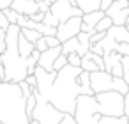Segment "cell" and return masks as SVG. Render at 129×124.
<instances>
[{"label":"cell","mask_w":129,"mask_h":124,"mask_svg":"<svg viewBox=\"0 0 129 124\" xmlns=\"http://www.w3.org/2000/svg\"><path fill=\"white\" fill-rule=\"evenodd\" d=\"M80 67L83 69V71H87V73H94V71H101L99 69V66L94 62V59L90 57V52H87L83 57H81V64H80Z\"/></svg>","instance_id":"obj_16"},{"label":"cell","mask_w":129,"mask_h":124,"mask_svg":"<svg viewBox=\"0 0 129 124\" xmlns=\"http://www.w3.org/2000/svg\"><path fill=\"white\" fill-rule=\"evenodd\" d=\"M20 87H21V92H23V96H25V97L32 96V94H34V90H36V89H34V87H30L25 80H23V82H20Z\"/></svg>","instance_id":"obj_25"},{"label":"cell","mask_w":129,"mask_h":124,"mask_svg":"<svg viewBox=\"0 0 129 124\" xmlns=\"http://www.w3.org/2000/svg\"><path fill=\"white\" fill-rule=\"evenodd\" d=\"M103 59H104V71H108V73H110V69H111L117 62H120V60H122V55H120L118 52H110V53H106Z\"/></svg>","instance_id":"obj_17"},{"label":"cell","mask_w":129,"mask_h":124,"mask_svg":"<svg viewBox=\"0 0 129 124\" xmlns=\"http://www.w3.org/2000/svg\"><path fill=\"white\" fill-rule=\"evenodd\" d=\"M18 50H20V55L23 57V59H28L30 57V53L36 50V44L34 43H30L21 32H20V37H18Z\"/></svg>","instance_id":"obj_14"},{"label":"cell","mask_w":129,"mask_h":124,"mask_svg":"<svg viewBox=\"0 0 129 124\" xmlns=\"http://www.w3.org/2000/svg\"><path fill=\"white\" fill-rule=\"evenodd\" d=\"M4 14L7 16V20H9V23H11V25H16V23H18V18H20V14H18L14 9L7 7V9H4Z\"/></svg>","instance_id":"obj_22"},{"label":"cell","mask_w":129,"mask_h":124,"mask_svg":"<svg viewBox=\"0 0 129 124\" xmlns=\"http://www.w3.org/2000/svg\"><path fill=\"white\" fill-rule=\"evenodd\" d=\"M104 16H106V13L101 11V9H99V11H94V13L83 14V16H81V21H83V23H81V32H87V34L92 36V34L95 32V25H97Z\"/></svg>","instance_id":"obj_11"},{"label":"cell","mask_w":129,"mask_h":124,"mask_svg":"<svg viewBox=\"0 0 129 124\" xmlns=\"http://www.w3.org/2000/svg\"><path fill=\"white\" fill-rule=\"evenodd\" d=\"M81 23H83L81 21V16H74V18L60 23L57 27V37H58V41L60 43H66V41L76 37L81 32Z\"/></svg>","instance_id":"obj_7"},{"label":"cell","mask_w":129,"mask_h":124,"mask_svg":"<svg viewBox=\"0 0 129 124\" xmlns=\"http://www.w3.org/2000/svg\"><path fill=\"white\" fill-rule=\"evenodd\" d=\"M34 2H41V0H34Z\"/></svg>","instance_id":"obj_41"},{"label":"cell","mask_w":129,"mask_h":124,"mask_svg":"<svg viewBox=\"0 0 129 124\" xmlns=\"http://www.w3.org/2000/svg\"><path fill=\"white\" fill-rule=\"evenodd\" d=\"M66 66H67V55L60 53V55L57 57L55 64H53V71H60V69H64Z\"/></svg>","instance_id":"obj_21"},{"label":"cell","mask_w":129,"mask_h":124,"mask_svg":"<svg viewBox=\"0 0 129 124\" xmlns=\"http://www.w3.org/2000/svg\"><path fill=\"white\" fill-rule=\"evenodd\" d=\"M21 29L18 25H9L6 32V52L0 55V62L6 69V80L20 83L28 76V59H23L18 50V37Z\"/></svg>","instance_id":"obj_3"},{"label":"cell","mask_w":129,"mask_h":124,"mask_svg":"<svg viewBox=\"0 0 129 124\" xmlns=\"http://www.w3.org/2000/svg\"><path fill=\"white\" fill-rule=\"evenodd\" d=\"M46 2H48V4H50V6H51V4H53V2H57V0H46Z\"/></svg>","instance_id":"obj_40"},{"label":"cell","mask_w":129,"mask_h":124,"mask_svg":"<svg viewBox=\"0 0 129 124\" xmlns=\"http://www.w3.org/2000/svg\"><path fill=\"white\" fill-rule=\"evenodd\" d=\"M104 13H106V16L111 18L113 25H125V21L129 18V2L127 0H115Z\"/></svg>","instance_id":"obj_8"},{"label":"cell","mask_w":129,"mask_h":124,"mask_svg":"<svg viewBox=\"0 0 129 124\" xmlns=\"http://www.w3.org/2000/svg\"><path fill=\"white\" fill-rule=\"evenodd\" d=\"M113 2H115V0H101V9H103V11H106Z\"/></svg>","instance_id":"obj_36"},{"label":"cell","mask_w":129,"mask_h":124,"mask_svg":"<svg viewBox=\"0 0 129 124\" xmlns=\"http://www.w3.org/2000/svg\"><path fill=\"white\" fill-rule=\"evenodd\" d=\"M83 2H85V0H74V4H76L78 7H81V6H83Z\"/></svg>","instance_id":"obj_38"},{"label":"cell","mask_w":129,"mask_h":124,"mask_svg":"<svg viewBox=\"0 0 129 124\" xmlns=\"http://www.w3.org/2000/svg\"><path fill=\"white\" fill-rule=\"evenodd\" d=\"M125 29L129 30V18H127V21H125Z\"/></svg>","instance_id":"obj_39"},{"label":"cell","mask_w":129,"mask_h":124,"mask_svg":"<svg viewBox=\"0 0 129 124\" xmlns=\"http://www.w3.org/2000/svg\"><path fill=\"white\" fill-rule=\"evenodd\" d=\"M90 87H92L94 94L113 90V75H110L108 71H94V73H90Z\"/></svg>","instance_id":"obj_9"},{"label":"cell","mask_w":129,"mask_h":124,"mask_svg":"<svg viewBox=\"0 0 129 124\" xmlns=\"http://www.w3.org/2000/svg\"><path fill=\"white\" fill-rule=\"evenodd\" d=\"M11 9H14L18 14L30 18L32 14L39 13V2H34V0H13Z\"/></svg>","instance_id":"obj_12"},{"label":"cell","mask_w":129,"mask_h":124,"mask_svg":"<svg viewBox=\"0 0 129 124\" xmlns=\"http://www.w3.org/2000/svg\"><path fill=\"white\" fill-rule=\"evenodd\" d=\"M99 44H101V48H103L104 55H106V53H110V52H117V46H118V43H117L115 39H111L108 34H106V37H104ZM104 55H103V57H104Z\"/></svg>","instance_id":"obj_18"},{"label":"cell","mask_w":129,"mask_h":124,"mask_svg":"<svg viewBox=\"0 0 129 124\" xmlns=\"http://www.w3.org/2000/svg\"><path fill=\"white\" fill-rule=\"evenodd\" d=\"M50 13L58 20V23H64L74 16H83L81 9L74 4V0H57L50 6Z\"/></svg>","instance_id":"obj_6"},{"label":"cell","mask_w":129,"mask_h":124,"mask_svg":"<svg viewBox=\"0 0 129 124\" xmlns=\"http://www.w3.org/2000/svg\"><path fill=\"white\" fill-rule=\"evenodd\" d=\"M95 96V103H97V112L101 115H108V117H124V94H118L115 90H108V92H99L94 94Z\"/></svg>","instance_id":"obj_5"},{"label":"cell","mask_w":129,"mask_h":124,"mask_svg":"<svg viewBox=\"0 0 129 124\" xmlns=\"http://www.w3.org/2000/svg\"><path fill=\"white\" fill-rule=\"evenodd\" d=\"M67 64H69V66H74V67H80L81 57H80L78 53H69V55H67Z\"/></svg>","instance_id":"obj_24"},{"label":"cell","mask_w":129,"mask_h":124,"mask_svg":"<svg viewBox=\"0 0 129 124\" xmlns=\"http://www.w3.org/2000/svg\"><path fill=\"white\" fill-rule=\"evenodd\" d=\"M30 20H32V21H37V23H43V21H44V13H41V11H39V13L32 14V16H30Z\"/></svg>","instance_id":"obj_33"},{"label":"cell","mask_w":129,"mask_h":124,"mask_svg":"<svg viewBox=\"0 0 129 124\" xmlns=\"http://www.w3.org/2000/svg\"><path fill=\"white\" fill-rule=\"evenodd\" d=\"M62 53V44L60 46H55V48H48V50H44L43 53H41V57H39V62H37V66L39 67H43L44 71H53V64H55V60H57V57Z\"/></svg>","instance_id":"obj_10"},{"label":"cell","mask_w":129,"mask_h":124,"mask_svg":"<svg viewBox=\"0 0 129 124\" xmlns=\"http://www.w3.org/2000/svg\"><path fill=\"white\" fill-rule=\"evenodd\" d=\"M110 75H113V76H120L122 78V75H124V67H122V62H117L111 69H110Z\"/></svg>","instance_id":"obj_27"},{"label":"cell","mask_w":129,"mask_h":124,"mask_svg":"<svg viewBox=\"0 0 129 124\" xmlns=\"http://www.w3.org/2000/svg\"><path fill=\"white\" fill-rule=\"evenodd\" d=\"M74 119L78 124H129L127 117H108L101 115L97 112V103L95 96H87L80 94L76 99V110H74Z\"/></svg>","instance_id":"obj_4"},{"label":"cell","mask_w":129,"mask_h":124,"mask_svg":"<svg viewBox=\"0 0 129 124\" xmlns=\"http://www.w3.org/2000/svg\"><path fill=\"white\" fill-rule=\"evenodd\" d=\"M104 37H106V32H94V34L90 36V43H92V44H97V43H101Z\"/></svg>","instance_id":"obj_28"},{"label":"cell","mask_w":129,"mask_h":124,"mask_svg":"<svg viewBox=\"0 0 129 124\" xmlns=\"http://www.w3.org/2000/svg\"><path fill=\"white\" fill-rule=\"evenodd\" d=\"M127 2H129V0H127Z\"/></svg>","instance_id":"obj_42"},{"label":"cell","mask_w":129,"mask_h":124,"mask_svg":"<svg viewBox=\"0 0 129 124\" xmlns=\"http://www.w3.org/2000/svg\"><path fill=\"white\" fill-rule=\"evenodd\" d=\"M44 39H46L48 48H55V46H60V44H62V43L58 41V37H57V36H44Z\"/></svg>","instance_id":"obj_26"},{"label":"cell","mask_w":129,"mask_h":124,"mask_svg":"<svg viewBox=\"0 0 129 124\" xmlns=\"http://www.w3.org/2000/svg\"><path fill=\"white\" fill-rule=\"evenodd\" d=\"M43 23H44V25H50V27H55V29L60 25V23H58V20H57L50 11H48V13H44V21H43Z\"/></svg>","instance_id":"obj_23"},{"label":"cell","mask_w":129,"mask_h":124,"mask_svg":"<svg viewBox=\"0 0 129 124\" xmlns=\"http://www.w3.org/2000/svg\"><path fill=\"white\" fill-rule=\"evenodd\" d=\"M6 80V69H4V64L0 62V82Z\"/></svg>","instance_id":"obj_37"},{"label":"cell","mask_w":129,"mask_h":124,"mask_svg":"<svg viewBox=\"0 0 129 124\" xmlns=\"http://www.w3.org/2000/svg\"><path fill=\"white\" fill-rule=\"evenodd\" d=\"M39 11L41 13H48L50 11V4L46 2V0H41V2H39Z\"/></svg>","instance_id":"obj_34"},{"label":"cell","mask_w":129,"mask_h":124,"mask_svg":"<svg viewBox=\"0 0 129 124\" xmlns=\"http://www.w3.org/2000/svg\"><path fill=\"white\" fill-rule=\"evenodd\" d=\"M106 34L117 43H129V30L125 29V25H113Z\"/></svg>","instance_id":"obj_13"},{"label":"cell","mask_w":129,"mask_h":124,"mask_svg":"<svg viewBox=\"0 0 129 124\" xmlns=\"http://www.w3.org/2000/svg\"><path fill=\"white\" fill-rule=\"evenodd\" d=\"M62 53L64 55H69V53H78L81 57V46H80V41L78 37H73L66 43H62Z\"/></svg>","instance_id":"obj_15"},{"label":"cell","mask_w":129,"mask_h":124,"mask_svg":"<svg viewBox=\"0 0 129 124\" xmlns=\"http://www.w3.org/2000/svg\"><path fill=\"white\" fill-rule=\"evenodd\" d=\"M11 4H13V0H0V11L11 7Z\"/></svg>","instance_id":"obj_35"},{"label":"cell","mask_w":129,"mask_h":124,"mask_svg":"<svg viewBox=\"0 0 129 124\" xmlns=\"http://www.w3.org/2000/svg\"><path fill=\"white\" fill-rule=\"evenodd\" d=\"M117 52H118L122 57H129V43H118Z\"/></svg>","instance_id":"obj_29"},{"label":"cell","mask_w":129,"mask_h":124,"mask_svg":"<svg viewBox=\"0 0 129 124\" xmlns=\"http://www.w3.org/2000/svg\"><path fill=\"white\" fill-rule=\"evenodd\" d=\"M36 50H37V52H41V53H43L44 50H48V44H46V39H44V36H43V37H41V39L36 43Z\"/></svg>","instance_id":"obj_32"},{"label":"cell","mask_w":129,"mask_h":124,"mask_svg":"<svg viewBox=\"0 0 129 124\" xmlns=\"http://www.w3.org/2000/svg\"><path fill=\"white\" fill-rule=\"evenodd\" d=\"M0 124H2V122H0Z\"/></svg>","instance_id":"obj_43"},{"label":"cell","mask_w":129,"mask_h":124,"mask_svg":"<svg viewBox=\"0 0 129 124\" xmlns=\"http://www.w3.org/2000/svg\"><path fill=\"white\" fill-rule=\"evenodd\" d=\"M111 27H113L111 18H110V16H104V18H103V20L95 25V32H108Z\"/></svg>","instance_id":"obj_20"},{"label":"cell","mask_w":129,"mask_h":124,"mask_svg":"<svg viewBox=\"0 0 129 124\" xmlns=\"http://www.w3.org/2000/svg\"><path fill=\"white\" fill-rule=\"evenodd\" d=\"M9 20H7V16L4 14V11H0V29H2V30H7L9 29Z\"/></svg>","instance_id":"obj_30"},{"label":"cell","mask_w":129,"mask_h":124,"mask_svg":"<svg viewBox=\"0 0 129 124\" xmlns=\"http://www.w3.org/2000/svg\"><path fill=\"white\" fill-rule=\"evenodd\" d=\"M81 73V67H74V66H66L64 69L57 71V78L53 80V83L37 96L48 103H51L57 110H60L62 113H71L74 115L76 110V99L80 94H83V89L78 82V76Z\"/></svg>","instance_id":"obj_1"},{"label":"cell","mask_w":129,"mask_h":124,"mask_svg":"<svg viewBox=\"0 0 129 124\" xmlns=\"http://www.w3.org/2000/svg\"><path fill=\"white\" fill-rule=\"evenodd\" d=\"M58 124H78V122H76L74 115H71V113H64V117H62V120H60Z\"/></svg>","instance_id":"obj_31"},{"label":"cell","mask_w":129,"mask_h":124,"mask_svg":"<svg viewBox=\"0 0 129 124\" xmlns=\"http://www.w3.org/2000/svg\"><path fill=\"white\" fill-rule=\"evenodd\" d=\"M27 97L20 83L0 82V122L2 124H28L32 119L27 115Z\"/></svg>","instance_id":"obj_2"},{"label":"cell","mask_w":129,"mask_h":124,"mask_svg":"<svg viewBox=\"0 0 129 124\" xmlns=\"http://www.w3.org/2000/svg\"><path fill=\"white\" fill-rule=\"evenodd\" d=\"M21 34H23L30 43H34V44L43 37V34H41V32H37V30H34V29H21Z\"/></svg>","instance_id":"obj_19"}]
</instances>
